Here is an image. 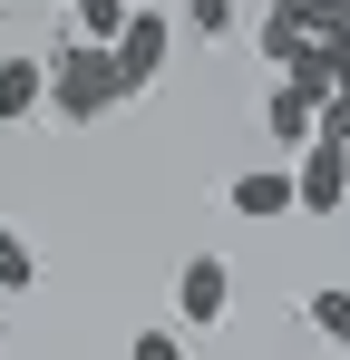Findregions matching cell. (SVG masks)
Listing matches in <instances>:
<instances>
[{
    "label": "cell",
    "instance_id": "6da1fadb",
    "mask_svg": "<svg viewBox=\"0 0 350 360\" xmlns=\"http://www.w3.org/2000/svg\"><path fill=\"white\" fill-rule=\"evenodd\" d=\"M49 108L68 127H98V117H117V108H136L108 39H58V49H49Z\"/></svg>",
    "mask_w": 350,
    "mask_h": 360
},
{
    "label": "cell",
    "instance_id": "7a4b0ae2",
    "mask_svg": "<svg viewBox=\"0 0 350 360\" xmlns=\"http://www.w3.org/2000/svg\"><path fill=\"white\" fill-rule=\"evenodd\" d=\"M108 49H117V78H127V98H146V88L166 78V59H175V20L156 10V0H136V10H127V30H117Z\"/></svg>",
    "mask_w": 350,
    "mask_h": 360
},
{
    "label": "cell",
    "instance_id": "3957f363",
    "mask_svg": "<svg viewBox=\"0 0 350 360\" xmlns=\"http://www.w3.org/2000/svg\"><path fill=\"white\" fill-rule=\"evenodd\" d=\"M292 195H302V214H341V205H350V146L311 136L302 166H292Z\"/></svg>",
    "mask_w": 350,
    "mask_h": 360
},
{
    "label": "cell",
    "instance_id": "277c9868",
    "mask_svg": "<svg viewBox=\"0 0 350 360\" xmlns=\"http://www.w3.org/2000/svg\"><path fill=\"white\" fill-rule=\"evenodd\" d=\"M224 311H233V273L214 253H195V263L175 273V321H185V331H214Z\"/></svg>",
    "mask_w": 350,
    "mask_h": 360
},
{
    "label": "cell",
    "instance_id": "5b68a950",
    "mask_svg": "<svg viewBox=\"0 0 350 360\" xmlns=\"http://www.w3.org/2000/svg\"><path fill=\"white\" fill-rule=\"evenodd\" d=\"M233 214L243 224H283V214H302V195H292V166H253V176H233Z\"/></svg>",
    "mask_w": 350,
    "mask_h": 360
},
{
    "label": "cell",
    "instance_id": "8992f818",
    "mask_svg": "<svg viewBox=\"0 0 350 360\" xmlns=\"http://www.w3.org/2000/svg\"><path fill=\"white\" fill-rule=\"evenodd\" d=\"M263 127H273V146H283V156H302V146H311V136H321V98H311V88H273V98H263Z\"/></svg>",
    "mask_w": 350,
    "mask_h": 360
},
{
    "label": "cell",
    "instance_id": "52a82bcc",
    "mask_svg": "<svg viewBox=\"0 0 350 360\" xmlns=\"http://www.w3.org/2000/svg\"><path fill=\"white\" fill-rule=\"evenodd\" d=\"M49 108V59H0V127H30Z\"/></svg>",
    "mask_w": 350,
    "mask_h": 360
},
{
    "label": "cell",
    "instance_id": "ba28073f",
    "mask_svg": "<svg viewBox=\"0 0 350 360\" xmlns=\"http://www.w3.org/2000/svg\"><path fill=\"white\" fill-rule=\"evenodd\" d=\"M253 49H263L273 68H292L302 49H311V10H302V0H273V10H263V30H253Z\"/></svg>",
    "mask_w": 350,
    "mask_h": 360
},
{
    "label": "cell",
    "instance_id": "9c48e42d",
    "mask_svg": "<svg viewBox=\"0 0 350 360\" xmlns=\"http://www.w3.org/2000/svg\"><path fill=\"white\" fill-rule=\"evenodd\" d=\"M302 321H311V341H321V351H350V283L302 292Z\"/></svg>",
    "mask_w": 350,
    "mask_h": 360
},
{
    "label": "cell",
    "instance_id": "30bf717a",
    "mask_svg": "<svg viewBox=\"0 0 350 360\" xmlns=\"http://www.w3.org/2000/svg\"><path fill=\"white\" fill-rule=\"evenodd\" d=\"M39 283V253L20 243V224H0V292H30Z\"/></svg>",
    "mask_w": 350,
    "mask_h": 360
},
{
    "label": "cell",
    "instance_id": "8fae6325",
    "mask_svg": "<svg viewBox=\"0 0 350 360\" xmlns=\"http://www.w3.org/2000/svg\"><path fill=\"white\" fill-rule=\"evenodd\" d=\"M233 20H243V0H185L175 10V30H195V39H224Z\"/></svg>",
    "mask_w": 350,
    "mask_h": 360
},
{
    "label": "cell",
    "instance_id": "7c38bea8",
    "mask_svg": "<svg viewBox=\"0 0 350 360\" xmlns=\"http://www.w3.org/2000/svg\"><path fill=\"white\" fill-rule=\"evenodd\" d=\"M127 10H136V0H68L78 39H117V30H127Z\"/></svg>",
    "mask_w": 350,
    "mask_h": 360
},
{
    "label": "cell",
    "instance_id": "4fadbf2b",
    "mask_svg": "<svg viewBox=\"0 0 350 360\" xmlns=\"http://www.w3.org/2000/svg\"><path fill=\"white\" fill-rule=\"evenodd\" d=\"M127 360H195V351H185V331H136Z\"/></svg>",
    "mask_w": 350,
    "mask_h": 360
},
{
    "label": "cell",
    "instance_id": "5bb4252c",
    "mask_svg": "<svg viewBox=\"0 0 350 360\" xmlns=\"http://www.w3.org/2000/svg\"><path fill=\"white\" fill-rule=\"evenodd\" d=\"M321 136H331V146H350V88H331V98H321Z\"/></svg>",
    "mask_w": 350,
    "mask_h": 360
},
{
    "label": "cell",
    "instance_id": "9a60e30c",
    "mask_svg": "<svg viewBox=\"0 0 350 360\" xmlns=\"http://www.w3.org/2000/svg\"><path fill=\"white\" fill-rule=\"evenodd\" d=\"M311 10V39H331V30H350V0H302Z\"/></svg>",
    "mask_w": 350,
    "mask_h": 360
},
{
    "label": "cell",
    "instance_id": "2e32d148",
    "mask_svg": "<svg viewBox=\"0 0 350 360\" xmlns=\"http://www.w3.org/2000/svg\"><path fill=\"white\" fill-rule=\"evenodd\" d=\"M321 59H331V88H350V30H331V39H321Z\"/></svg>",
    "mask_w": 350,
    "mask_h": 360
}]
</instances>
